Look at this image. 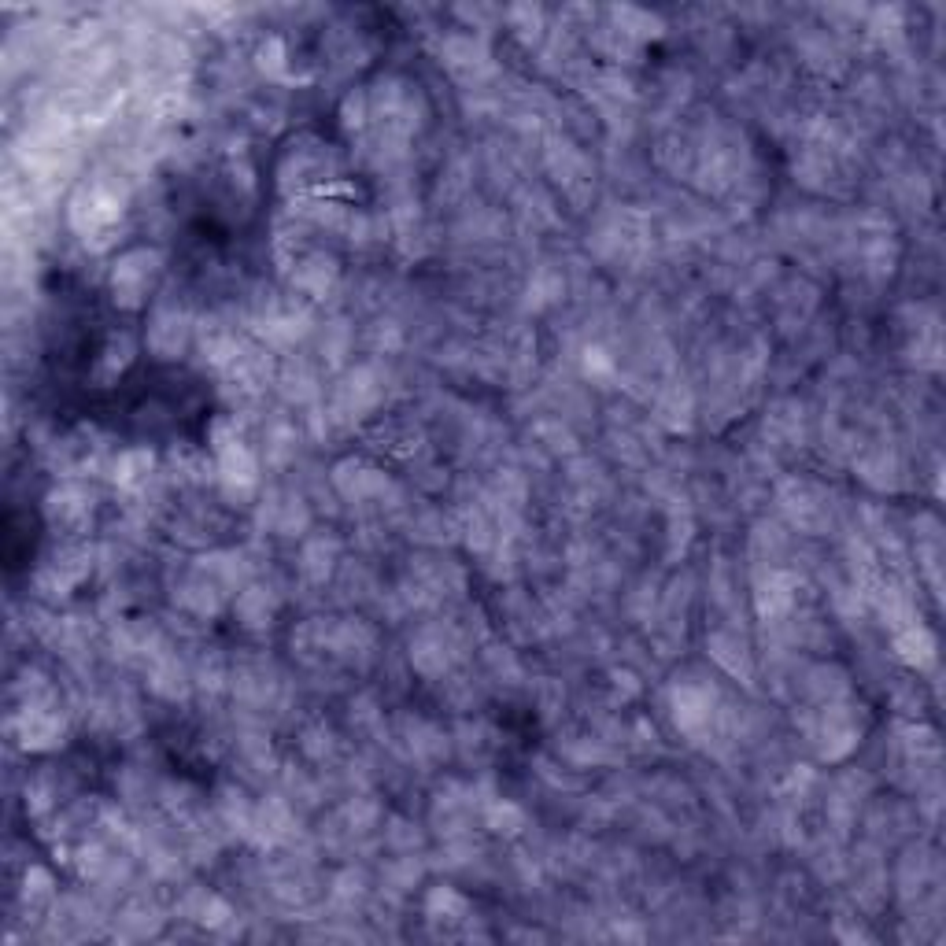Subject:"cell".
<instances>
[{"label":"cell","instance_id":"1","mask_svg":"<svg viewBox=\"0 0 946 946\" xmlns=\"http://www.w3.org/2000/svg\"><path fill=\"white\" fill-rule=\"evenodd\" d=\"M159 252L152 248H137V252H126L111 270V292H115V304L134 311L148 300V292L159 278Z\"/></svg>","mask_w":946,"mask_h":946},{"label":"cell","instance_id":"2","mask_svg":"<svg viewBox=\"0 0 946 946\" xmlns=\"http://www.w3.org/2000/svg\"><path fill=\"white\" fill-rule=\"evenodd\" d=\"M19 740L26 751H52L56 743H63V717L52 714L49 706L26 703L19 714Z\"/></svg>","mask_w":946,"mask_h":946},{"label":"cell","instance_id":"3","mask_svg":"<svg viewBox=\"0 0 946 946\" xmlns=\"http://www.w3.org/2000/svg\"><path fill=\"white\" fill-rule=\"evenodd\" d=\"M89 514H93V496L85 492V488H60V492H52L49 496V522L56 525V529H67V533H82L85 522H89Z\"/></svg>","mask_w":946,"mask_h":946},{"label":"cell","instance_id":"4","mask_svg":"<svg viewBox=\"0 0 946 946\" xmlns=\"http://www.w3.org/2000/svg\"><path fill=\"white\" fill-rule=\"evenodd\" d=\"M333 281H337V263L322 252H311L304 263L296 267V274H292V285L311 292V296H326V292L333 289Z\"/></svg>","mask_w":946,"mask_h":946},{"label":"cell","instance_id":"5","mask_svg":"<svg viewBox=\"0 0 946 946\" xmlns=\"http://www.w3.org/2000/svg\"><path fill=\"white\" fill-rule=\"evenodd\" d=\"M185 337H189V322H185L178 311H163V315H156V326L148 333V344H152L163 359H170V355L182 352Z\"/></svg>","mask_w":946,"mask_h":946},{"label":"cell","instance_id":"6","mask_svg":"<svg viewBox=\"0 0 946 946\" xmlns=\"http://www.w3.org/2000/svg\"><path fill=\"white\" fill-rule=\"evenodd\" d=\"M425 917L433 924H459L470 917V902L459 891H451V887H437L433 895L425 898Z\"/></svg>","mask_w":946,"mask_h":946},{"label":"cell","instance_id":"7","mask_svg":"<svg viewBox=\"0 0 946 946\" xmlns=\"http://www.w3.org/2000/svg\"><path fill=\"white\" fill-rule=\"evenodd\" d=\"M152 477V451L148 448H134V451H122L119 462H115V481L122 488H141L148 485Z\"/></svg>","mask_w":946,"mask_h":946},{"label":"cell","instance_id":"8","mask_svg":"<svg viewBox=\"0 0 946 946\" xmlns=\"http://www.w3.org/2000/svg\"><path fill=\"white\" fill-rule=\"evenodd\" d=\"M895 647H898V655L906 658L910 666H928V662H932V658H935V640H932V632L921 629V625H910V629H902V632H898Z\"/></svg>","mask_w":946,"mask_h":946},{"label":"cell","instance_id":"9","mask_svg":"<svg viewBox=\"0 0 946 946\" xmlns=\"http://www.w3.org/2000/svg\"><path fill=\"white\" fill-rule=\"evenodd\" d=\"M237 614H241V621L248 629H263V625H270V618H274V599H270L263 588H248V592L237 599Z\"/></svg>","mask_w":946,"mask_h":946},{"label":"cell","instance_id":"10","mask_svg":"<svg viewBox=\"0 0 946 946\" xmlns=\"http://www.w3.org/2000/svg\"><path fill=\"white\" fill-rule=\"evenodd\" d=\"M485 825L492 828V832H499V836H518L525 828V813L522 806H514V802L496 799L485 806Z\"/></svg>","mask_w":946,"mask_h":946},{"label":"cell","instance_id":"11","mask_svg":"<svg viewBox=\"0 0 946 946\" xmlns=\"http://www.w3.org/2000/svg\"><path fill=\"white\" fill-rule=\"evenodd\" d=\"M130 352H134V348H130V340H126V337H111L108 348L100 352L97 370L111 381L115 374H122V370H126V363H130Z\"/></svg>","mask_w":946,"mask_h":946},{"label":"cell","instance_id":"12","mask_svg":"<svg viewBox=\"0 0 946 946\" xmlns=\"http://www.w3.org/2000/svg\"><path fill=\"white\" fill-rule=\"evenodd\" d=\"M584 374L588 377H603L614 374V359H610L603 348H588V359H584Z\"/></svg>","mask_w":946,"mask_h":946},{"label":"cell","instance_id":"13","mask_svg":"<svg viewBox=\"0 0 946 946\" xmlns=\"http://www.w3.org/2000/svg\"><path fill=\"white\" fill-rule=\"evenodd\" d=\"M621 19H632V8H625V12H618ZM636 23L640 26H658V19H651V15H643V12H636ZM618 34H625V37H647L643 30H618Z\"/></svg>","mask_w":946,"mask_h":946}]
</instances>
